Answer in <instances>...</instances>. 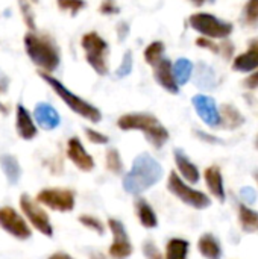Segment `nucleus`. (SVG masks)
Masks as SVG:
<instances>
[{"label": "nucleus", "instance_id": "f257e3e1", "mask_svg": "<svg viewBox=\"0 0 258 259\" xmlns=\"http://www.w3.org/2000/svg\"><path fill=\"white\" fill-rule=\"evenodd\" d=\"M23 44L30 62L43 73L52 74L61 65V50L50 33L29 30L23 36Z\"/></svg>", "mask_w": 258, "mask_h": 259}, {"label": "nucleus", "instance_id": "f03ea898", "mask_svg": "<svg viewBox=\"0 0 258 259\" xmlns=\"http://www.w3.org/2000/svg\"><path fill=\"white\" fill-rule=\"evenodd\" d=\"M161 178L163 167L160 165V162L149 153H141L134 159L131 170L125 175L123 190L128 194L138 196L157 185Z\"/></svg>", "mask_w": 258, "mask_h": 259}, {"label": "nucleus", "instance_id": "7ed1b4c3", "mask_svg": "<svg viewBox=\"0 0 258 259\" xmlns=\"http://www.w3.org/2000/svg\"><path fill=\"white\" fill-rule=\"evenodd\" d=\"M117 126L122 131H140L152 147L161 149L170 138L164 124L149 112H129L117 120Z\"/></svg>", "mask_w": 258, "mask_h": 259}, {"label": "nucleus", "instance_id": "20e7f679", "mask_svg": "<svg viewBox=\"0 0 258 259\" xmlns=\"http://www.w3.org/2000/svg\"><path fill=\"white\" fill-rule=\"evenodd\" d=\"M38 74L53 90V93L70 108V111H73L79 117H82V118H85V120H88L90 123H94V124L102 120V112H100L99 108H96L94 105H91L90 102H87L81 96L71 93L61 80H58L56 77H53L49 73L38 71Z\"/></svg>", "mask_w": 258, "mask_h": 259}, {"label": "nucleus", "instance_id": "39448f33", "mask_svg": "<svg viewBox=\"0 0 258 259\" xmlns=\"http://www.w3.org/2000/svg\"><path fill=\"white\" fill-rule=\"evenodd\" d=\"M81 47L84 50L85 61L88 65L99 74V76H106L109 71L108 67V53H109V46L108 42L94 30L87 32L81 38Z\"/></svg>", "mask_w": 258, "mask_h": 259}, {"label": "nucleus", "instance_id": "423d86ee", "mask_svg": "<svg viewBox=\"0 0 258 259\" xmlns=\"http://www.w3.org/2000/svg\"><path fill=\"white\" fill-rule=\"evenodd\" d=\"M189 24L198 33H201L202 36L210 38V39L228 38L234 30V26L230 21H224L219 17L208 14V12L192 14L189 18Z\"/></svg>", "mask_w": 258, "mask_h": 259}, {"label": "nucleus", "instance_id": "0eeeda50", "mask_svg": "<svg viewBox=\"0 0 258 259\" xmlns=\"http://www.w3.org/2000/svg\"><path fill=\"white\" fill-rule=\"evenodd\" d=\"M167 190L176 197L179 199L182 203L195 208V209H205L211 205V199L199 191V190H195L192 188L189 184H186L181 176L176 173V171H172L169 175V179H167Z\"/></svg>", "mask_w": 258, "mask_h": 259}, {"label": "nucleus", "instance_id": "6e6552de", "mask_svg": "<svg viewBox=\"0 0 258 259\" xmlns=\"http://www.w3.org/2000/svg\"><path fill=\"white\" fill-rule=\"evenodd\" d=\"M20 208H21L23 214L26 215V219L29 220V223L38 232H41L44 237L53 235V226H52V222H50L47 212L33 199H30V196H27V194L20 196Z\"/></svg>", "mask_w": 258, "mask_h": 259}, {"label": "nucleus", "instance_id": "1a4fd4ad", "mask_svg": "<svg viewBox=\"0 0 258 259\" xmlns=\"http://www.w3.org/2000/svg\"><path fill=\"white\" fill-rule=\"evenodd\" d=\"M36 202L58 212H70L75 208V193L67 188H44L36 194Z\"/></svg>", "mask_w": 258, "mask_h": 259}, {"label": "nucleus", "instance_id": "9d476101", "mask_svg": "<svg viewBox=\"0 0 258 259\" xmlns=\"http://www.w3.org/2000/svg\"><path fill=\"white\" fill-rule=\"evenodd\" d=\"M0 228L17 240H29L32 237L26 220L11 206L0 208Z\"/></svg>", "mask_w": 258, "mask_h": 259}, {"label": "nucleus", "instance_id": "9b49d317", "mask_svg": "<svg viewBox=\"0 0 258 259\" xmlns=\"http://www.w3.org/2000/svg\"><path fill=\"white\" fill-rule=\"evenodd\" d=\"M108 228L113 234V243L108 250L109 256L113 259L129 258L132 255V244H131V240H129L125 225L116 219H109Z\"/></svg>", "mask_w": 258, "mask_h": 259}, {"label": "nucleus", "instance_id": "f8f14e48", "mask_svg": "<svg viewBox=\"0 0 258 259\" xmlns=\"http://www.w3.org/2000/svg\"><path fill=\"white\" fill-rule=\"evenodd\" d=\"M192 105L199 115V118L210 127H219L220 126V112L217 108V103L213 97L207 94H196L192 99Z\"/></svg>", "mask_w": 258, "mask_h": 259}, {"label": "nucleus", "instance_id": "ddd939ff", "mask_svg": "<svg viewBox=\"0 0 258 259\" xmlns=\"http://www.w3.org/2000/svg\"><path fill=\"white\" fill-rule=\"evenodd\" d=\"M67 158L81 170V171H91L94 168V159L93 156L85 150L84 144L78 137H71L67 141Z\"/></svg>", "mask_w": 258, "mask_h": 259}, {"label": "nucleus", "instance_id": "4468645a", "mask_svg": "<svg viewBox=\"0 0 258 259\" xmlns=\"http://www.w3.org/2000/svg\"><path fill=\"white\" fill-rule=\"evenodd\" d=\"M15 131H17L18 137L26 141L33 140L38 134L33 117L21 103H18L15 106Z\"/></svg>", "mask_w": 258, "mask_h": 259}, {"label": "nucleus", "instance_id": "2eb2a0df", "mask_svg": "<svg viewBox=\"0 0 258 259\" xmlns=\"http://www.w3.org/2000/svg\"><path fill=\"white\" fill-rule=\"evenodd\" d=\"M154 77L160 87H163L170 94H178L179 87L175 80L173 71H172V61L167 58H163L157 65H154Z\"/></svg>", "mask_w": 258, "mask_h": 259}, {"label": "nucleus", "instance_id": "dca6fc26", "mask_svg": "<svg viewBox=\"0 0 258 259\" xmlns=\"http://www.w3.org/2000/svg\"><path fill=\"white\" fill-rule=\"evenodd\" d=\"M33 120L44 131H53L61 123V117H59L58 111L52 105H49L46 102H40V103L35 105Z\"/></svg>", "mask_w": 258, "mask_h": 259}, {"label": "nucleus", "instance_id": "f3484780", "mask_svg": "<svg viewBox=\"0 0 258 259\" xmlns=\"http://www.w3.org/2000/svg\"><path fill=\"white\" fill-rule=\"evenodd\" d=\"M173 158H175L176 168L181 175V179L189 184H198L201 179V173H199V168L192 162V159L181 149H175Z\"/></svg>", "mask_w": 258, "mask_h": 259}, {"label": "nucleus", "instance_id": "a211bd4d", "mask_svg": "<svg viewBox=\"0 0 258 259\" xmlns=\"http://www.w3.org/2000/svg\"><path fill=\"white\" fill-rule=\"evenodd\" d=\"M258 68V38L252 39L248 46V50L239 55L233 61V70L240 73H251Z\"/></svg>", "mask_w": 258, "mask_h": 259}, {"label": "nucleus", "instance_id": "6ab92c4d", "mask_svg": "<svg viewBox=\"0 0 258 259\" xmlns=\"http://www.w3.org/2000/svg\"><path fill=\"white\" fill-rule=\"evenodd\" d=\"M204 179L205 184L210 190V193L219 200V202H225L227 199V193H225V185H224V176L222 171L217 165H210L205 168L204 171Z\"/></svg>", "mask_w": 258, "mask_h": 259}, {"label": "nucleus", "instance_id": "aec40b11", "mask_svg": "<svg viewBox=\"0 0 258 259\" xmlns=\"http://www.w3.org/2000/svg\"><path fill=\"white\" fill-rule=\"evenodd\" d=\"M135 214H137L138 222H140V225L143 228H146V229H155L158 226V217H157L154 208L143 197H138L135 200Z\"/></svg>", "mask_w": 258, "mask_h": 259}, {"label": "nucleus", "instance_id": "412c9836", "mask_svg": "<svg viewBox=\"0 0 258 259\" xmlns=\"http://www.w3.org/2000/svg\"><path fill=\"white\" fill-rule=\"evenodd\" d=\"M198 250L205 259H222L220 243L211 234H204L198 240Z\"/></svg>", "mask_w": 258, "mask_h": 259}, {"label": "nucleus", "instance_id": "4be33fe9", "mask_svg": "<svg viewBox=\"0 0 258 259\" xmlns=\"http://www.w3.org/2000/svg\"><path fill=\"white\" fill-rule=\"evenodd\" d=\"M219 112H220V126L219 127H222V129L234 131L245 123V117L233 105H224L219 109Z\"/></svg>", "mask_w": 258, "mask_h": 259}, {"label": "nucleus", "instance_id": "5701e85b", "mask_svg": "<svg viewBox=\"0 0 258 259\" xmlns=\"http://www.w3.org/2000/svg\"><path fill=\"white\" fill-rule=\"evenodd\" d=\"M239 223L243 232L246 234H258V212L251 209L248 205L240 203L239 208Z\"/></svg>", "mask_w": 258, "mask_h": 259}, {"label": "nucleus", "instance_id": "b1692460", "mask_svg": "<svg viewBox=\"0 0 258 259\" xmlns=\"http://www.w3.org/2000/svg\"><path fill=\"white\" fill-rule=\"evenodd\" d=\"M172 71H173V76H175L178 87H182L192 79L193 71H195V65L190 59L179 58L172 64Z\"/></svg>", "mask_w": 258, "mask_h": 259}, {"label": "nucleus", "instance_id": "393cba45", "mask_svg": "<svg viewBox=\"0 0 258 259\" xmlns=\"http://www.w3.org/2000/svg\"><path fill=\"white\" fill-rule=\"evenodd\" d=\"M0 165H2V170L6 176L8 184L15 185L21 178V167H20L18 159L12 155H3L0 158Z\"/></svg>", "mask_w": 258, "mask_h": 259}, {"label": "nucleus", "instance_id": "a878e982", "mask_svg": "<svg viewBox=\"0 0 258 259\" xmlns=\"http://www.w3.org/2000/svg\"><path fill=\"white\" fill-rule=\"evenodd\" d=\"M195 83H196V87H199L202 90H211V88H214V85H216L214 70L210 65L204 64V62L198 64L196 74H195Z\"/></svg>", "mask_w": 258, "mask_h": 259}, {"label": "nucleus", "instance_id": "bb28decb", "mask_svg": "<svg viewBox=\"0 0 258 259\" xmlns=\"http://www.w3.org/2000/svg\"><path fill=\"white\" fill-rule=\"evenodd\" d=\"M190 250V244L187 240L182 238H172L166 246V256L164 259H187Z\"/></svg>", "mask_w": 258, "mask_h": 259}, {"label": "nucleus", "instance_id": "cd10ccee", "mask_svg": "<svg viewBox=\"0 0 258 259\" xmlns=\"http://www.w3.org/2000/svg\"><path fill=\"white\" fill-rule=\"evenodd\" d=\"M164 42L163 41H152L149 46H146L144 52H143V58L146 61V64H149L151 67L157 65L163 58H164Z\"/></svg>", "mask_w": 258, "mask_h": 259}, {"label": "nucleus", "instance_id": "c85d7f7f", "mask_svg": "<svg viewBox=\"0 0 258 259\" xmlns=\"http://www.w3.org/2000/svg\"><path fill=\"white\" fill-rule=\"evenodd\" d=\"M105 165L106 170L114 175H122L123 171V161L117 149H108L105 155Z\"/></svg>", "mask_w": 258, "mask_h": 259}, {"label": "nucleus", "instance_id": "c756f323", "mask_svg": "<svg viewBox=\"0 0 258 259\" xmlns=\"http://www.w3.org/2000/svg\"><path fill=\"white\" fill-rule=\"evenodd\" d=\"M17 3H18V8H20V12H21V17H23L26 27L30 32H35L36 24H35V14H33L32 5H30L32 2L30 0H17Z\"/></svg>", "mask_w": 258, "mask_h": 259}, {"label": "nucleus", "instance_id": "7c9ffc66", "mask_svg": "<svg viewBox=\"0 0 258 259\" xmlns=\"http://www.w3.org/2000/svg\"><path fill=\"white\" fill-rule=\"evenodd\" d=\"M56 5L62 12H68L71 17L78 15L87 6L85 0H56Z\"/></svg>", "mask_w": 258, "mask_h": 259}, {"label": "nucleus", "instance_id": "2f4dec72", "mask_svg": "<svg viewBox=\"0 0 258 259\" xmlns=\"http://www.w3.org/2000/svg\"><path fill=\"white\" fill-rule=\"evenodd\" d=\"M79 223H81L84 228H87V229H90V231H93V232H96V234H99V235H103V234H105V226H103V223H102L97 217H94V215L82 214V215H79Z\"/></svg>", "mask_w": 258, "mask_h": 259}, {"label": "nucleus", "instance_id": "473e14b6", "mask_svg": "<svg viewBox=\"0 0 258 259\" xmlns=\"http://www.w3.org/2000/svg\"><path fill=\"white\" fill-rule=\"evenodd\" d=\"M132 67H134V58H132V52L131 50H126L125 52V55H123V58H122V61H120V65L117 67V70H116V77H119V79H122V77H126V76H129L131 74V71H132Z\"/></svg>", "mask_w": 258, "mask_h": 259}, {"label": "nucleus", "instance_id": "72a5a7b5", "mask_svg": "<svg viewBox=\"0 0 258 259\" xmlns=\"http://www.w3.org/2000/svg\"><path fill=\"white\" fill-rule=\"evenodd\" d=\"M243 20L248 26L258 23V0H248L243 8Z\"/></svg>", "mask_w": 258, "mask_h": 259}, {"label": "nucleus", "instance_id": "f704fd0d", "mask_svg": "<svg viewBox=\"0 0 258 259\" xmlns=\"http://www.w3.org/2000/svg\"><path fill=\"white\" fill-rule=\"evenodd\" d=\"M143 255L146 256V259H164L163 253L160 252V249L157 247V244L152 240H146L141 246Z\"/></svg>", "mask_w": 258, "mask_h": 259}, {"label": "nucleus", "instance_id": "c9c22d12", "mask_svg": "<svg viewBox=\"0 0 258 259\" xmlns=\"http://www.w3.org/2000/svg\"><path fill=\"white\" fill-rule=\"evenodd\" d=\"M84 132H85L88 141L93 143V144H100V146H103V144H108V143H109L108 135H105V134L96 131V129H93V127H85Z\"/></svg>", "mask_w": 258, "mask_h": 259}, {"label": "nucleus", "instance_id": "e433bc0d", "mask_svg": "<svg viewBox=\"0 0 258 259\" xmlns=\"http://www.w3.org/2000/svg\"><path fill=\"white\" fill-rule=\"evenodd\" d=\"M239 194H240V199L245 202L243 205H254L257 202V191L252 187H243V188H240Z\"/></svg>", "mask_w": 258, "mask_h": 259}, {"label": "nucleus", "instance_id": "4c0bfd02", "mask_svg": "<svg viewBox=\"0 0 258 259\" xmlns=\"http://www.w3.org/2000/svg\"><path fill=\"white\" fill-rule=\"evenodd\" d=\"M99 12L103 15H116L120 12V8L116 0H103L99 6Z\"/></svg>", "mask_w": 258, "mask_h": 259}, {"label": "nucleus", "instance_id": "58836bf2", "mask_svg": "<svg viewBox=\"0 0 258 259\" xmlns=\"http://www.w3.org/2000/svg\"><path fill=\"white\" fill-rule=\"evenodd\" d=\"M196 44H198L199 47H204V49H208V50H211V52H214V53H219V46H216L210 38L199 36V38L196 39Z\"/></svg>", "mask_w": 258, "mask_h": 259}, {"label": "nucleus", "instance_id": "ea45409f", "mask_svg": "<svg viewBox=\"0 0 258 259\" xmlns=\"http://www.w3.org/2000/svg\"><path fill=\"white\" fill-rule=\"evenodd\" d=\"M243 87L248 90H257L258 88V68L257 71H254L252 74H249L245 80H243Z\"/></svg>", "mask_w": 258, "mask_h": 259}, {"label": "nucleus", "instance_id": "a19ab883", "mask_svg": "<svg viewBox=\"0 0 258 259\" xmlns=\"http://www.w3.org/2000/svg\"><path fill=\"white\" fill-rule=\"evenodd\" d=\"M129 35V24L126 21H120L117 24V38L119 41H125Z\"/></svg>", "mask_w": 258, "mask_h": 259}, {"label": "nucleus", "instance_id": "79ce46f5", "mask_svg": "<svg viewBox=\"0 0 258 259\" xmlns=\"http://www.w3.org/2000/svg\"><path fill=\"white\" fill-rule=\"evenodd\" d=\"M195 134L202 140V141H207V143H211V144H217V143H222L220 140H217L216 137H213V135H208V134H205V132H201V131H195Z\"/></svg>", "mask_w": 258, "mask_h": 259}, {"label": "nucleus", "instance_id": "37998d69", "mask_svg": "<svg viewBox=\"0 0 258 259\" xmlns=\"http://www.w3.org/2000/svg\"><path fill=\"white\" fill-rule=\"evenodd\" d=\"M8 88H9V77L3 71H0V96L6 94Z\"/></svg>", "mask_w": 258, "mask_h": 259}, {"label": "nucleus", "instance_id": "c03bdc74", "mask_svg": "<svg viewBox=\"0 0 258 259\" xmlns=\"http://www.w3.org/2000/svg\"><path fill=\"white\" fill-rule=\"evenodd\" d=\"M47 259H73L68 253H64V252H58V253H53L52 256H49Z\"/></svg>", "mask_w": 258, "mask_h": 259}, {"label": "nucleus", "instance_id": "a18cd8bd", "mask_svg": "<svg viewBox=\"0 0 258 259\" xmlns=\"http://www.w3.org/2000/svg\"><path fill=\"white\" fill-rule=\"evenodd\" d=\"M90 259H108L103 253H100V252H91L90 253Z\"/></svg>", "mask_w": 258, "mask_h": 259}, {"label": "nucleus", "instance_id": "49530a36", "mask_svg": "<svg viewBox=\"0 0 258 259\" xmlns=\"http://www.w3.org/2000/svg\"><path fill=\"white\" fill-rule=\"evenodd\" d=\"M195 6H202V5H205V3H213L214 0H190Z\"/></svg>", "mask_w": 258, "mask_h": 259}, {"label": "nucleus", "instance_id": "de8ad7c7", "mask_svg": "<svg viewBox=\"0 0 258 259\" xmlns=\"http://www.w3.org/2000/svg\"><path fill=\"white\" fill-rule=\"evenodd\" d=\"M0 112H2L3 115H8V114H9V108H8V105H5V103H2V102H0Z\"/></svg>", "mask_w": 258, "mask_h": 259}, {"label": "nucleus", "instance_id": "09e8293b", "mask_svg": "<svg viewBox=\"0 0 258 259\" xmlns=\"http://www.w3.org/2000/svg\"><path fill=\"white\" fill-rule=\"evenodd\" d=\"M254 179H255V182L258 184V168L254 171Z\"/></svg>", "mask_w": 258, "mask_h": 259}, {"label": "nucleus", "instance_id": "8fccbe9b", "mask_svg": "<svg viewBox=\"0 0 258 259\" xmlns=\"http://www.w3.org/2000/svg\"><path fill=\"white\" fill-rule=\"evenodd\" d=\"M30 2H32V3H36V2H38V0H30Z\"/></svg>", "mask_w": 258, "mask_h": 259}]
</instances>
